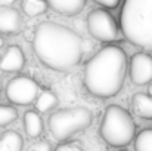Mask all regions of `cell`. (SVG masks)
<instances>
[{"label":"cell","mask_w":152,"mask_h":151,"mask_svg":"<svg viewBox=\"0 0 152 151\" xmlns=\"http://www.w3.org/2000/svg\"><path fill=\"white\" fill-rule=\"evenodd\" d=\"M96 4H99V6H103V7H106V9H115L118 4H120V1L121 0H93Z\"/></svg>","instance_id":"20"},{"label":"cell","mask_w":152,"mask_h":151,"mask_svg":"<svg viewBox=\"0 0 152 151\" xmlns=\"http://www.w3.org/2000/svg\"><path fill=\"white\" fill-rule=\"evenodd\" d=\"M3 46H4V39H3V36L0 34V49H1Z\"/></svg>","instance_id":"22"},{"label":"cell","mask_w":152,"mask_h":151,"mask_svg":"<svg viewBox=\"0 0 152 151\" xmlns=\"http://www.w3.org/2000/svg\"><path fill=\"white\" fill-rule=\"evenodd\" d=\"M120 25L127 42L152 50V0H124Z\"/></svg>","instance_id":"3"},{"label":"cell","mask_w":152,"mask_h":151,"mask_svg":"<svg viewBox=\"0 0 152 151\" xmlns=\"http://www.w3.org/2000/svg\"><path fill=\"white\" fill-rule=\"evenodd\" d=\"M25 55L18 45L7 46L0 56V71L3 73H19L25 67Z\"/></svg>","instance_id":"9"},{"label":"cell","mask_w":152,"mask_h":151,"mask_svg":"<svg viewBox=\"0 0 152 151\" xmlns=\"http://www.w3.org/2000/svg\"><path fill=\"white\" fill-rule=\"evenodd\" d=\"M33 49L46 68L65 73L80 64L84 53V39L62 24L43 21L34 30Z\"/></svg>","instance_id":"1"},{"label":"cell","mask_w":152,"mask_h":151,"mask_svg":"<svg viewBox=\"0 0 152 151\" xmlns=\"http://www.w3.org/2000/svg\"><path fill=\"white\" fill-rule=\"evenodd\" d=\"M42 92L40 85L28 76H15L6 85V98L15 105H31L34 104L39 94Z\"/></svg>","instance_id":"7"},{"label":"cell","mask_w":152,"mask_h":151,"mask_svg":"<svg viewBox=\"0 0 152 151\" xmlns=\"http://www.w3.org/2000/svg\"><path fill=\"white\" fill-rule=\"evenodd\" d=\"M21 9L27 16L36 18L46 13L50 9V6L48 0H21Z\"/></svg>","instance_id":"16"},{"label":"cell","mask_w":152,"mask_h":151,"mask_svg":"<svg viewBox=\"0 0 152 151\" xmlns=\"http://www.w3.org/2000/svg\"><path fill=\"white\" fill-rule=\"evenodd\" d=\"M31 151H50L52 150V145L48 142V141H42V142H37L34 144L31 148Z\"/></svg>","instance_id":"21"},{"label":"cell","mask_w":152,"mask_h":151,"mask_svg":"<svg viewBox=\"0 0 152 151\" xmlns=\"http://www.w3.org/2000/svg\"><path fill=\"white\" fill-rule=\"evenodd\" d=\"M40 114L42 113H39L37 110H28L24 113V130L31 139L42 136L45 130V123Z\"/></svg>","instance_id":"11"},{"label":"cell","mask_w":152,"mask_h":151,"mask_svg":"<svg viewBox=\"0 0 152 151\" xmlns=\"http://www.w3.org/2000/svg\"><path fill=\"white\" fill-rule=\"evenodd\" d=\"M24 139L16 130H4L0 135V151H21Z\"/></svg>","instance_id":"14"},{"label":"cell","mask_w":152,"mask_h":151,"mask_svg":"<svg viewBox=\"0 0 152 151\" xmlns=\"http://www.w3.org/2000/svg\"><path fill=\"white\" fill-rule=\"evenodd\" d=\"M87 31L89 34L102 43H112L120 39V27L115 21L114 15L109 12V9L99 6L89 12L87 19Z\"/></svg>","instance_id":"6"},{"label":"cell","mask_w":152,"mask_h":151,"mask_svg":"<svg viewBox=\"0 0 152 151\" xmlns=\"http://www.w3.org/2000/svg\"><path fill=\"white\" fill-rule=\"evenodd\" d=\"M22 30V18L16 7L0 6V33L3 34H19Z\"/></svg>","instance_id":"10"},{"label":"cell","mask_w":152,"mask_h":151,"mask_svg":"<svg viewBox=\"0 0 152 151\" xmlns=\"http://www.w3.org/2000/svg\"><path fill=\"white\" fill-rule=\"evenodd\" d=\"M134 150L152 151V129H143L134 138Z\"/></svg>","instance_id":"17"},{"label":"cell","mask_w":152,"mask_h":151,"mask_svg":"<svg viewBox=\"0 0 152 151\" xmlns=\"http://www.w3.org/2000/svg\"><path fill=\"white\" fill-rule=\"evenodd\" d=\"M99 133L109 147L123 148L134 139L136 124L127 110L120 105H109L103 113Z\"/></svg>","instance_id":"4"},{"label":"cell","mask_w":152,"mask_h":151,"mask_svg":"<svg viewBox=\"0 0 152 151\" xmlns=\"http://www.w3.org/2000/svg\"><path fill=\"white\" fill-rule=\"evenodd\" d=\"M132 107L136 116H139L140 119H146L152 120V96L148 94H142L137 92L133 95L132 98Z\"/></svg>","instance_id":"13"},{"label":"cell","mask_w":152,"mask_h":151,"mask_svg":"<svg viewBox=\"0 0 152 151\" xmlns=\"http://www.w3.org/2000/svg\"><path fill=\"white\" fill-rule=\"evenodd\" d=\"M56 151H83V147L78 144V142H72V141H64V142H59L56 147Z\"/></svg>","instance_id":"19"},{"label":"cell","mask_w":152,"mask_h":151,"mask_svg":"<svg viewBox=\"0 0 152 151\" xmlns=\"http://www.w3.org/2000/svg\"><path fill=\"white\" fill-rule=\"evenodd\" d=\"M0 95H1V76H0Z\"/></svg>","instance_id":"24"},{"label":"cell","mask_w":152,"mask_h":151,"mask_svg":"<svg viewBox=\"0 0 152 151\" xmlns=\"http://www.w3.org/2000/svg\"><path fill=\"white\" fill-rule=\"evenodd\" d=\"M127 74V55L118 45H106L98 50L84 65L83 83L86 91L101 99L115 96Z\"/></svg>","instance_id":"2"},{"label":"cell","mask_w":152,"mask_h":151,"mask_svg":"<svg viewBox=\"0 0 152 151\" xmlns=\"http://www.w3.org/2000/svg\"><path fill=\"white\" fill-rule=\"evenodd\" d=\"M16 119H18V111L13 105L0 104V127H4L13 123Z\"/></svg>","instance_id":"18"},{"label":"cell","mask_w":152,"mask_h":151,"mask_svg":"<svg viewBox=\"0 0 152 151\" xmlns=\"http://www.w3.org/2000/svg\"><path fill=\"white\" fill-rule=\"evenodd\" d=\"M148 94H149V95L152 96V83L149 85V88H148Z\"/></svg>","instance_id":"23"},{"label":"cell","mask_w":152,"mask_h":151,"mask_svg":"<svg viewBox=\"0 0 152 151\" xmlns=\"http://www.w3.org/2000/svg\"><path fill=\"white\" fill-rule=\"evenodd\" d=\"M48 1L53 12L65 16L78 15L86 6V0H48Z\"/></svg>","instance_id":"12"},{"label":"cell","mask_w":152,"mask_h":151,"mask_svg":"<svg viewBox=\"0 0 152 151\" xmlns=\"http://www.w3.org/2000/svg\"><path fill=\"white\" fill-rule=\"evenodd\" d=\"M59 104V98L55 92H52L49 89H45L39 94L37 99L34 102V107L39 113L45 114V113H49L52 110H55Z\"/></svg>","instance_id":"15"},{"label":"cell","mask_w":152,"mask_h":151,"mask_svg":"<svg viewBox=\"0 0 152 151\" xmlns=\"http://www.w3.org/2000/svg\"><path fill=\"white\" fill-rule=\"evenodd\" d=\"M130 79L137 86H145L152 82V56L146 52H136L129 64Z\"/></svg>","instance_id":"8"},{"label":"cell","mask_w":152,"mask_h":151,"mask_svg":"<svg viewBox=\"0 0 152 151\" xmlns=\"http://www.w3.org/2000/svg\"><path fill=\"white\" fill-rule=\"evenodd\" d=\"M92 122L93 116L89 108L66 107L52 113L48 119V126L52 136L58 142H64L90 127Z\"/></svg>","instance_id":"5"}]
</instances>
